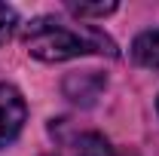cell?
Returning a JSON list of instances; mask_svg holds the SVG:
<instances>
[{"mask_svg":"<svg viewBox=\"0 0 159 156\" xmlns=\"http://www.w3.org/2000/svg\"><path fill=\"white\" fill-rule=\"evenodd\" d=\"M104 77H101L98 71H86V74H70V77L64 80V95L70 98L74 104H83V107H89V104H95V98L104 92Z\"/></svg>","mask_w":159,"mask_h":156,"instance_id":"obj_3","label":"cell"},{"mask_svg":"<svg viewBox=\"0 0 159 156\" xmlns=\"http://www.w3.org/2000/svg\"><path fill=\"white\" fill-rule=\"evenodd\" d=\"M67 9L80 19H104L116 12V3H67Z\"/></svg>","mask_w":159,"mask_h":156,"instance_id":"obj_6","label":"cell"},{"mask_svg":"<svg viewBox=\"0 0 159 156\" xmlns=\"http://www.w3.org/2000/svg\"><path fill=\"white\" fill-rule=\"evenodd\" d=\"M16 25H19L16 9H12V6H6V3H0V43H6V40L12 37Z\"/></svg>","mask_w":159,"mask_h":156,"instance_id":"obj_7","label":"cell"},{"mask_svg":"<svg viewBox=\"0 0 159 156\" xmlns=\"http://www.w3.org/2000/svg\"><path fill=\"white\" fill-rule=\"evenodd\" d=\"M156 107H159V101H156Z\"/></svg>","mask_w":159,"mask_h":156,"instance_id":"obj_8","label":"cell"},{"mask_svg":"<svg viewBox=\"0 0 159 156\" xmlns=\"http://www.w3.org/2000/svg\"><path fill=\"white\" fill-rule=\"evenodd\" d=\"M77 156H129V153L116 150L107 138H101V135H83L80 144H77Z\"/></svg>","mask_w":159,"mask_h":156,"instance_id":"obj_5","label":"cell"},{"mask_svg":"<svg viewBox=\"0 0 159 156\" xmlns=\"http://www.w3.org/2000/svg\"><path fill=\"white\" fill-rule=\"evenodd\" d=\"M132 61L141 67H153L159 71V28L156 31H144L132 43Z\"/></svg>","mask_w":159,"mask_h":156,"instance_id":"obj_4","label":"cell"},{"mask_svg":"<svg viewBox=\"0 0 159 156\" xmlns=\"http://www.w3.org/2000/svg\"><path fill=\"white\" fill-rule=\"evenodd\" d=\"M25 119H28V104L21 92L9 83H0V147L12 144L21 135Z\"/></svg>","mask_w":159,"mask_h":156,"instance_id":"obj_2","label":"cell"},{"mask_svg":"<svg viewBox=\"0 0 159 156\" xmlns=\"http://www.w3.org/2000/svg\"><path fill=\"white\" fill-rule=\"evenodd\" d=\"M21 43H25L28 55L40 61H67L80 58V55H110L113 58L116 55V43L104 31L92 28V25L70 28L52 16L31 19L21 28Z\"/></svg>","mask_w":159,"mask_h":156,"instance_id":"obj_1","label":"cell"}]
</instances>
